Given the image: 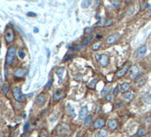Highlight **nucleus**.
<instances>
[{
	"label": "nucleus",
	"instance_id": "nucleus-29",
	"mask_svg": "<svg viewBox=\"0 0 151 137\" xmlns=\"http://www.w3.org/2000/svg\"><path fill=\"white\" fill-rule=\"evenodd\" d=\"M18 55H19V57H20V58L22 59V58H24V57H25V53H24L23 51L20 50V51L18 52Z\"/></svg>",
	"mask_w": 151,
	"mask_h": 137
},
{
	"label": "nucleus",
	"instance_id": "nucleus-7",
	"mask_svg": "<svg viewBox=\"0 0 151 137\" xmlns=\"http://www.w3.org/2000/svg\"><path fill=\"white\" fill-rule=\"evenodd\" d=\"M64 93L61 90H57L55 91V93H54V101H60L64 97Z\"/></svg>",
	"mask_w": 151,
	"mask_h": 137
},
{
	"label": "nucleus",
	"instance_id": "nucleus-32",
	"mask_svg": "<svg viewBox=\"0 0 151 137\" xmlns=\"http://www.w3.org/2000/svg\"><path fill=\"white\" fill-rule=\"evenodd\" d=\"M73 57H74V55L73 54H69V55L67 56V58H64V61H69V60H70V59H72Z\"/></svg>",
	"mask_w": 151,
	"mask_h": 137
},
{
	"label": "nucleus",
	"instance_id": "nucleus-22",
	"mask_svg": "<svg viewBox=\"0 0 151 137\" xmlns=\"http://www.w3.org/2000/svg\"><path fill=\"white\" fill-rule=\"evenodd\" d=\"M92 38H93V36H92V35H90L88 37H87V38H86L85 40H84V42H83V44H82L81 46H77V48H80V47L84 46H85V45H87V44H88V43H89V42H90L91 40H92Z\"/></svg>",
	"mask_w": 151,
	"mask_h": 137
},
{
	"label": "nucleus",
	"instance_id": "nucleus-1",
	"mask_svg": "<svg viewBox=\"0 0 151 137\" xmlns=\"http://www.w3.org/2000/svg\"><path fill=\"white\" fill-rule=\"evenodd\" d=\"M13 94H14V99L19 102H23L26 101V97L23 93H21V87L19 86H15L14 89H13Z\"/></svg>",
	"mask_w": 151,
	"mask_h": 137
},
{
	"label": "nucleus",
	"instance_id": "nucleus-17",
	"mask_svg": "<svg viewBox=\"0 0 151 137\" xmlns=\"http://www.w3.org/2000/svg\"><path fill=\"white\" fill-rule=\"evenodd\" d=\"M67 109H68V112H69V116H71V117H73V118H74V117L76 116V112H75L74 108H73L72 106H71V105L69 103V104H68Z\"/></svg>",
	"mask_w": 151,
	"mask_h": 137
},
{
	"label": "nucleus",
	"instance_id": "nucleus-40",
	"mask_svg": "<svg viewBox=\"0 0 151 137\" xmlns=\"http://www.w3.org/2000/svg\"><path fill=\"white\" fill-rule=\"evenodd\" d=\"M34 31H35L36 33H37V32H38V28H37V27H36V28H35V30H34Z\"/></svg>",
	"mask_w": 151,
	"mask_h": 137
},
{
	"label": "nucleus",
	"instance_id": "nucleus-34",
	"mask_svg": "<svg viewBox=\"0 0 151 137\" xmlns=\"http://www.w3.org/2000/svg\"><path fill=\"white\" fill-rule=\"evenodd\" d=\"M106 99H107V101H109V102H111V101L113 100V95L109 94L108 96H106Z\"/></svg>",
	"mask_w": 151,
	"mask_h": 137
},
{
	"label": "nucleus",
	"instance_id": "nucleus-5",
	"mask_svg": "<svg viewBox=\"0 0 151 137\" xmlns=\"http://www.w3.org/2000/svg\"><path fill=\"white\" fill-rule=\"evenodd\" d=\"M118 40H119L118 34H112V35H110L109 37H108L106 41H107V43L109 45H113V44H115V43H116Z\"/></svg>",
	"mask_w": 151,
	"mask_h": 137
},
{
	"label": "nucleus",
	"instance_id": "nucleus-14",
	"mask_svg": "<svg viewBox=\"0 0 151 137\" xmlns=\"http://www.w3.org/2000/svg\"><path fill=\"white\" fill-rule=\"evenodd\" d=\"M130 88H131V85L128 82H124V83H123L120 86V90L122 93H125Z\"/></svg>",
	"mask_w": 151,
	"mask_h": 137
},
{
	"label": "nucleus",
	"instance_id": "nucleus-35",
	"mask_svg": "<svg viewBox=\"0 0 151 137\" xmlns=\"http://www.w3.org/2000/svg\"><path fill=\"white\" fill-rule=\"evenodd\" d=\"M28 16H37V14H35V13H32V12H28Z\"/></svg>",
	"mask_w": 151,
	"mask_h": 137
},
{
	"label": "nucleus",
	"instance_id": "nucleus-12",
	"mask_svg": "<svg viewBox=\"0 0 151 137\" xmlns=\"http://www.w3.org/2000/svg\"><path fill=\"white\" fill-rule=\"evenodd\" d=\"M26 73V70H24V69H22V68H19V69H17L15 71H14V76L16 77H22L25 75Z\"/></svg>",
	"mask_w": 151,
	"mask_h": 137
},
{
	"label": "nucleus",
	"instance_id": "nucleus-33",
	"mask_svg": "<svg viewBox=\"0 0 151 137\" xmlns=\"http://www.w3.org/2000/svg\"><path fill=\"white\" fill-rule=\"evenodd\" d=\"M51 85H52V79H50L48 81V83L46 84V86H45V89H49L51 87Z\"/></svg>",
	"mask_w": 151,
	"mask_h": 137
},
{
	"label": "nucleus",
	"instance_id": "nucleus-9",
	"mask_svg": "<svg viewBox=\"0 0 151 137\" xmlns=\"http://www.w3.org/2000/svg\"><path fill=\"white\" fill-rule=\"evenodd\" d=\"M147 50H148V48H147L146 46H142L141 47H139V48L138 49V51H137V57L138 58L143 57V56L146 54Z\"/></svg>",
	"mask_w": 151,
	"mask_h": 137
},
{
	"label": "nucleus",
	"instance_id": "nucleus-4",
	"mask_svg": "<svg viewBox=\"0 0 151 137\" xmlns=\"http://www.w3.org/2000/svg\"><path fill=\"white\" fill-rule=\"evenodd\" d=\"M96 59H97L99 61H100V65L102 66V67H107L108 64H109V56L105 55V54H101V55H96Z\"/></svg>",
	"mask_w": 151,
	"mask_h": 137
},
{
	"label": "nucleus",
	"instance_id": "nucleus-37",
	"mask_svg": "<svg viewBox=\"0 0 151 137\" xmlns=\"http://www.w3.org/2000/svg\"><path fill=\"white\" fill-rule=\"evenodd\" d=\"M28 128H29V123L28 122V123H27V124L25 125V126H24V130H25V131H26V130H28Z\"/></svg>",
	"mask_w": 151,
	"mask_h": 137
},
{
	"label": "nucleus",
	"instance_id": "nucleus-38",
	"mask_svg": "<svg viewBox=\"0 0 151 137\" xmlns=\"http://www.w3.org/2000/svg\"><path fill=\"white\" fill-rule=\"evenodd\" d=\"M93 29H90L89 28V30H85V33H90V32H92L93 31Z\"/></svg>",
	"mask_w": 151,
	"mask_h": 137
},
{
	"label": "nucleus",
	"instance_id": "nucleus-25",
	"mask_svg": "<svg viewBox=\"0 0 151 137\" xmlns=\"http://www.w3.org/2000/svg\"><path fill=\"white\" fill-rule=\"evenodd\" d=\"M97 82H98V78L93 79V80L91 81V83L89 84V86H90L91 88H94V87H95V85L97 84Z\"/></svg>",
	"mask_w": 151,
	"mask_h": 137
},
{
	"label": "nucleus",
	"instance_id": "nucleus-43",
	"mask_svg": "<svg viewBox=\"0 0 151 137\" xmlns=\"http://www.w3.org/2000/svg\"><path fill=\"white\" fill-rule=\"evenodd\" d=\"M0 137H5V135H0Z\"/></svg>",
	"mask_w": 151,
	"mask_h": 137
},
{
	"label": "nucleus",
	"instance_id": "nucleus-2",
	"mask_svg": "<svg viewBox=\"0 0 151 137\" xmlns=\"http://www.w3.org/2000/svg\"><path fill=\"white\" fill-rule=\"evenodd\" d=\"M15 54H16V49H15V47H14V46L10 47V48L8 49V52H7V54H6V64L7 65H12L13 63H14Z\"/></svg>",
	"mask_w": 151,
	"mask_h": 137
},
{
	"label": "nucleus",
	"instance_id": "nucleus-26",
	"mask_svg": "<svg viewBox=\"0 0 151 137\" xmlns=\"http://www.w3.org/2000/svg\"><path fill=\"white\" fill-rule=\"evenodd\" d=\"M144 99V102L147 103H151V95L150 94H146V95L143 97Z\"/></svg>",
	"mask_w": 151,
	"mask_h": 137
},
{
	"label": "nucleus",
	"instance_id": "nucleus-30",
	"mask_svg": "<svg viewBox=\"0 0 151 137\" xmlns=\"http://www.w3.org/2000/svg\"><path fill=\"white\" fill-rule=\"evenodd\" d=\"M100 45H101V43H100V42H98V43H95V44L93 46V50H97L99 47L100 46Z\"/></svg>",
	"mask_w": 151,
	"mask_h": 137
},
{
	"label": "nucleus",
	"instance_id": "nucleus-16",
	"mask_svg": "<svg viewBox=\"0 0 151 137\" xmlns=\"http://www.w3.org/2000/svg\"><path fill=\"white\" fill-rule=\"evenodd\" d=\"M117 125H118L117 121L114 120V119H112V120H110L109 122V127L110 128L111 130H115V129H116V128H117Z\"/></svg>",
	"mask_w": 151,
	"mask_h": 137
},
{
	"label": "nucleus",
	"instance_id": "nucleus-24",
	"mask_svg": "<svg viewBox=\"0 0 151 137\" xmlns=\"http://www.w3.org/2000/svg\"><path fill=\"white\" fill-rule=\"evenodd\" d=\"M107 135V132H106L105 130H102V129H101V130L99 131V132L96 134L95 137H105V135Z\"/></svg>",
	"mask_w": 151,
	"mask_h": 137
},
{
	"label": "nucleus",
	"instance_id": "nucleus-27",
	"mask_svg": "<svg viewBox=\"0 0 151 137\" xmlns=\"http://www.w3.org/2000/svg\"><path fill=\"white\" fill-rule=\"evenodd\" d=\"M8 90H9V86H8V85H6V84H4L2 86V91L4 93H8Z\"/></svg>",
	"mask_w": 151,
	"mask_h": 137
},
{
	"label": "nucleus",
	"instance_id": "nucleus-10",
	"mask_svg": "<svg viewBox=\"0 0 151 137\" xmlns=\"http://www.w3.org/2000/svg\"><path fill=\"white\" fill-rule=\"evenodd\" d=\"M105 125V120L102 119H98L93 123V127L94 128H102Z\"/></svg>",
	"mask_w": 151,
	"mask_h": 137
},
{
	"label": "nucleus",
	"instance_id": "nucleus-20",
	"mask_svg": "<svg viewBox=\"0 0 151 137\" xmlns=\"http://www.w3.org/2000/svg\"><path fill=\"white\" fill-rule=\"evenodd\" d=\"M147 134H148V131L144 128H139L137 132V135H139V136H144Z\"/></svg>",
	"mask_w": 151,
	"mask_h": 137
},
{
	"label": "nucleus",
	"instance_id": "nucleus-23",
	"mask_svg": "<svg viewBox=\"0 0 151 137\" xmlns=\"http://www.w3.org/2000/svg\"><path fill=\"white\" fill-rule=\"evenodd\" d=\"M91 4H92V1H90V0H84V1L82 2L81 6L83 7V8H86V7H88Z\"/></svg>",
	"mask_w": 151,
	"mask_h": 137
},
{
	"label": "nucleus",
	"instance_id": "nucleus-42",
	"mask_svg": "<svg viewBox=\"0 0 151 137\" xmlns=\"http://www.w3.org/2000/svg\"><path fill=\"white\" fill-rule=\"evenodd\" d=\"M149 14H150L151 15V7L149 8Z\"/></svg>",
	"mask_w": 151,
	"mask_h": 137
},
{
	"label": "nucleus",
	"instance_id": "nucleus-31",
	"mask_svg": "<svg viewBox=\"0 0 151 137\" xmlns=\"http://www.w3.org/2000/svg\"><path fill=\"white\" fill-rule=\"evenodd\" d=\"M119 89H120V86H116V88H115V90H114V95H115V96L117 95V93H118V92H119Z\"/></svg>",
	"mask_w": 151,
	"mask_h": 137
},
{
	"label": "nucleus",
	"instance_id": "nucleus-18",
	"mask_svg": "<svg viewBox=\"0 0 151 137\" xmlns=\"http://www.w3.org/2000/svg\"><path fill=\"white\" fill-rule=\"evenodd\" d=\"M56 74H57L59 79H60V82L62 81L63 75H64V70H63V69H58V70H57V71H56Z\"/></svg>",
	"mask_w": 151,
	"mask_h": 137
},
{
	"label": "nucleus",
	"instance_id": "nucleus-8",
	"mask_svg": "<svg viewBox=\"0 0 151 137\" xmlns=\"http://www.w3.org/2000/svg\"><path fill=\"white\" fill-rule=\"evenodd\" d=\"M87 113H88V109H87V107H86V106L82 107L81 109H80V112H79V119H86Z\"/></svg>",
	"mask_w": 151,
	"mask_h": 137
},
{
	"label": "nucleus",
	"instance_id": "nucleus-41",
	"mask_svg": "<svg viewBox=\"0 0 151 137\" xmlns=\"http://www.w3.org/2000/svg\"><path fill=\"white\" fill-rule=\"evenodd\" d=\"M97 37H98V38H101V37H102V36H101V35H97Z\"/></svg>",
	"mask_w": 151,
	"mask_h": 137
},
{
	"label": "nucleus",
	"instance_id": "nucleus-28",
	"mask_svg": "<svg viewBox=\"0 0 151 137\" xmlns=\"http://www.w3.org/2000/svg\"><path fill=\"white\" fill-rule=\"evenodd\" d=\"M39 137H48V133H47L45 130L41 131V133H40Z\"/></svg>",
	"mask_w": 151,
	"mask_h": 137
},
{
	"label": "nucleus",
	"instance_id": "nucleus-39",
	"mask_svg": "<svg viewBox=\"0 0 151 137\" xmlns=\"http://www.w3.org/2000/svg\"><path fill=\"white\" fill-rule=\"evenodd\" d=\"M0 86H3V81H2V77L0 76Z\"/></svg>",
	"mask_w": 151,
	"mask_h": 137
},
{
	"label": "nucleus",
	"instance_id": "nucleus-19",
	"mask_svg": "<svg viewBox=\"0 0 151 137\" xmlns=\"http://www.w3.org/2000/svg\"><path fill=\"white\" fill-rule=\"evenodd\" d=\"M110 91H111V87L110 86H106L104 89L102 90V92H101V94H102L103 96H108L109 94V93H110Z\"/></svg>",
	"mask_w": 151,
	"mask_h": 137
},
{
	"label": "nucleus",
	"instance_id": "nucleus-11",
	"mask_svg": "<svg viewBox=\"0 0 151 137\" xmlns=\"http://www.w3.org/2000/svg\"><path fill=\"white\" fill-rule=\"evenodd\" d=\"M45 102H46V96L44 95V94H40V95L37 96V103L39 106H43L45 103Z\"/></svg>",
	"mask_w": 151,
	"mask_h": 137
},
{
	"label": "nucleus",
	"instance_id": "nucleus-13",
	"mask_svg": "<svg viewBox=\"0 0 151 137\" xmlns=\"http://www.w3.org/2000/svg\"><path fill=\"white\" fill-rule=\"evenodd\" d=\"M139 69L138 66L134 65L130 69V73H131V76L133 77H136L138 74H139Z\"/></svg>",
	"mask_w": 151,
	"mask_h": 137
},
{
	"label": "nucleus",
	"instance_id": "nucleus-6",
	"mask_svg": "<svg viewBox=\"0 0 151 137\" xmlns=\"http://www.w3.org/2000/svg\"><path fill=\"white\" fill-rule=\"evenodd\" d=\"M129 67H130V64H129V63H126L125 66H124L122 70H120L119 71H117V73H116V77H124V76L126 74V72L128 71V70H129Z\"/></svg>",
	"mask_w": 151,
	"mask_h": 137
},
{
	"label": "nucleus",
	"instance_id": "nucleus-15",
	"mask_svg": "<svg viewBox=\"0 0 151 137\" xmlns=\"http://www.w3.org/2000/svg\"><path fill=\"white\" fill-rule=\"evenodd\" d=\"M133 98H134V94L133 93H124V100L125 101L127 102H130L133 100Z\"/></svg>",
	"mask_w": 151,
	"mask_h": 137
},
{
	"label": "nucleus",
	"instance_id": "nucleus-44",
	"mask_svg": "<svg viewBox=\"0 0 151 137\" xmlns=\"http://www.w3.org/2000/svg\"><path fill=\"white\" fill-rule=\"evenodd\" d=\"M131 137H138V136H134V135H133V136H131Z\"/></svg>",
	"mask_w": 151,
	"mask_h": 137
},
{
	"label": "nucleus",
	"instance_id": "nucleus-36",
	"mask_svg": "<svg viewBox=\"0 0 151 137\" xmlns=\"http://www.w3.org/2000/svg\"><path fill=\"white\" fill-rule=\"evenodd\" d=\"M111 4H112V5H115V6H118V5H119V4H120V3H119V2H117V1H115V2H114V1H112V2H111Z\"/></svg>",
	"mask_w": 151,
	"mask_h": 137
},
{
	"label": "nucleus",
	"instance_id": "nucleus-3",
	"mask_svg": "<svg viewBox=\"0 0 151 137\" xmlns=\"http://www.w3.org/2000/svg\"><path fill=\"white\" fill-rule=\"evenodd\" d=\"M5 41L6 43H12L14 39V31L13 29L11 28H8L6 30H5Z\"/></svg>",
	"mask_w": 151,
	"mask_h": 137
},
{
	"label": "nucleus",
	"instance_id": "nucleus-21",
	"mask_svg": "<svg viewBox=\"0 0 151 137\" xmlns=\"http://www.w3.org/2000/svg\"><path fill=\"white\" fill-rule=\"evenodd\" d=\"M92 121H93V116H87L85 119V121H84V125L89 126L92 124Z\"/></svg>",
	"mask_w": 151,
	"mask_h": 137
}]
</instances>
